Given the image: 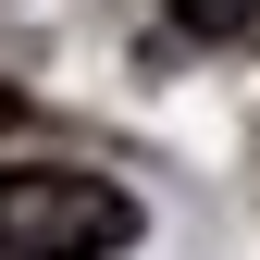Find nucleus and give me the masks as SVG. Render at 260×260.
<instances>
[{"instance_id":"f257e3e1","label":"nucleus","mask_w":260,"mask_h":260,"mask_svg":"<svg viewBox=\"0 0 260 260\" xmlns=\"http://www.w3.org/2000/svg\"><path fill=\"white\" fill-rule=\"evenodd\" d=\"M137 248V199L75 161H0V260H112Z\"/></svg>"},{"instance_id":"7ed1b4c3","label":"nucleus","mask_w":260,"mask_h":260,"mask_svg":"<svg viewBox=\"0 0 260 260\" xmlns=\"http://www.w3.org/2000/svg\"><path fill=\"white\" fill-rule=\"evenodd\" d=\"M13 112H25V100H13V87H0V124H13Z\"/></svg>"},{"instance_id":"f03ea898","label":"nucleus","mask_w":260,"mask_h":260,"mask_svg":"<svg viewBox=\"0 0 260 260\" xmlns=\"http://www.w3.org/2000/svg\"><path fill=\"white\" fill-rule=\"evenodd\" d=\"M174 25H186V38H248L260 0H174Z\"/></svg>"}]
</instances>
